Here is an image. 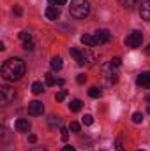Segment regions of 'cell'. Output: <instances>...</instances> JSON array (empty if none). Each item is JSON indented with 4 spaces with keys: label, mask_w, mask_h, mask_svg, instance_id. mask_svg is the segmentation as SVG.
Listing matches in <instances>:
<instances>
[{
    "label": "cell",
    "mask_w": 150,
    "mask_h": 151,
    "mask_svg": "<svg viewBox=\"0 0 150 151\" xmlns=\"http://www.w3.org/2000/svg\"><path fill=\"white\" fill-rule=\"evenodd\" d=\"M25 72H27V67L21 58H9L2 65V77L5 81H18L25 76Z\"/></svg>",
    "instance_id": "1"
},
{
    "label": "cell",
    "mask_w": 150,
    "mask_h": 151,
    "mask_svg": "<svg viewBox=\"0 0 150 151\" xmlns=\"http://www.w3.org/2000/svg\"><path fill=\"white\" fill-rule=\"evenodd\" d=\"M69 12L74 19H85L90 14V4L88 0H73L69 5Z\"/></svg>",
    "instance_id": "2"
},
{
    "label": "cell",
    "mask_w": 150,
    "mask_h": 151,
    "mask_svg": "<svg viewBox=\"0 0 150 151\" xmlns=\"http://www.w3.org/2000/svg\"><path fill=\"white\" fill-rule=\"evenodd\" d=\"M16 97H18V93H16L14 88H11V86H7V84H4V86L0 88V100H2L4 106H9L11 102H14Z\"/></svg>",
    "instance_id": "3"
},
{
    "label": "cell",
    "mask_w": 150,
    "mask_h": 151,
    "mask_svg": "<svg viewBox=\"0 0 150 151\" xmlns=\"http://www.w3.org/2000/svg\"><path fill=\"white\" fill-rule=\"evenodd\" d=\"M103 79H104V84L106 86H111L117 83V79H118V76L115 72V67H113L111 63H106V65H103Z\"/></svg>",
    "instance_id": "4"
},
{
    "label": "cell",
    "mask_w": 150,
    "mask_h": 151,
    "mask_svg": "<svg viewBox=\"0 0 150 151\" xmlns=\"http://www.w3.org/2000/svg\"><path fill=\"white\" fill-rule=\"evenodd\" d=\"M141 42H143V34L140 30H134L125 37V46L127 47H140Z\"/></svg>",
    "instance_id": "5"
},
{
    "label": "cell",
    "mask_w": 150,
    "mask_h": 151,
    "mask_svg": "<svg viewBox=\"0 0 150 151\" xmlns=\"http://www.w3.org/2000/svg\"><path fill=\"white\" fill-rule=\"evenodd\" d=\"M110 39H111V34H110L108 30H97V32L94 34V44H95V46H101V44L110 42Z\"/></svg>",
    "instance_id": "6"
},
{
    "label": "cell",
    "mask_w": 150,
    "mask_h": 151,
    "mask_svg": "<svg viewBox=\"0 0 150 151\" xmlns=\"http://www.w3.org/2000/svg\"><path fill=\"white\" fill-rule=\"evenodd\" d=\"M42 113H44V104H42V102L34 100V102L28 104V114H30V116H41Z\"/></svg>",
    "instance_id": "7"
},
{
    "label": "cell",
    "mask_w": 150,
    "mask_h": 151,
    "mask_svg": "<svg viewBox=\"0 0 150 151\" xmlns=\"http://www.w3.org/2000/svg\"><path fill=\"white\" fill-rule=\"evenodd\" d=\"M44 14H46V18H48V19L55 21V19H58V18H60V9H58L57 5H48V7H46V11H44Z\"/></svg>",
    "instance_id": "8"
},
{
    "label": "cell",
    "mask_w": 150,
    "mask_h": 151,
    "mask_svg": "<svg viewBox=\"0 0 150 151\" xmlns=\"http://www.w3.org/2000/svg\"><path fill=\"white\" fill-rule=\"evenodd\" d=\"M69 53H71V56L76 60V63H78L79 67H83V65H85V62H83V49L71 47V49H69Z\"/></svg>",
    "instance_id": "9"
},
{
    "label": "cell",
    "mask_w": 150,
    "mask_h": 151,
    "mask_svg": "<svg viewBox=\"0 0 150 151\" xmlns=\"http://www.w3.org/2000/svg\"><path fill=\"white\" fill-rule=\"evenodd\" d=\"M136 84H140L143 88H150V72H141L136 77Z\"/></svg>",
    "instance_id": "10"
},
{
    "label": "cell",
    "mask_w": 150,
    "mask_h": 151,
    "mask_svg": "<svg viewBox=\"0 0 150 151\" xmlns=\"http://www.w3.org/2000/svg\"><path fill=\"white\" fill-rule=\"evenodd\" d=\"M16 130L18 132H28L30 130V121L28 119H25V118H20V119H16Z\"/></svg>",
    "instance_id": "11"
},
{
    "label": "cell",
    "mask_w": 150,
    "mask_h": 151,
    "mask_svg": "<svg viewBox=\"0 0 150 151\" xmlns=\"http://www.w3.org/2000/svg\"><path fill=\"white\" fill-rule=\"evenodd\" d=\"M140 14H141V18H143L145 21H150V0H147V2L141 4V7H140Z\"/></svg>",
    "instance_id": "12"
},
{
    "label": "cell",
    "mask_w": 150,
    "mask_h": 151,
    "mask_svg": "<svg viewBox=\"0 0 150 151\" xmlns=\"http://www.w3.org/2000/svg\"><path fill=\"white\" fill-rule=\"evenodd\" d=\"M50 65H51V69L53 70H62V67H64V63H62V56H53L51 58V62H50Z\"/></svg>",
    "instance_id": "13"
},
{
    "label": "cell",
    "mask_w": 150,
    "mask_h": 151,
    "mask_svg": "<svg viewBox=\"0 0 150 151\" xmlns=\"http://www.w3.org/2000/svg\"><path fill=\"white\" fill-rule=\"evenodd\" d=\"M48 123H50V128H51V130H55L57 127H60V118H58V116H55V114H51V116L48 118Z\"/></svg>",
    "instance_id": "14"
},
{
    "label": "cell",
    "mask_w": 150,
    "mask_h": 151,
    "mask_svg": "<svg viewBox=\"0 0 150 151\" xmlns=\"http://www.w3.org/2000/svg\"><path fill=\"white\" fill-rule=\"evenodd\" d=\"M81 107H83V102H81V100H78V99H76V100H73V102L69 104V109H71L73 113H78V111H81Z\"/></svg>",
    "instance_id": "15"
},
{
    "label": "cell",
    "mask_w": 150,
    "mask_h": 151,
    "mask_svg": "<svg viewBox=\"0 0 150 151\" xmlns=\"http://www.w3.org/2000/svg\"><path fill=\"white\" fill-rule=\"evenodd\" d=\"M88 95H90L92 99H99V97L103 95V91H101V88H97V86H92V88L88 90Z\"/></svg>",
    "instance_id": "16"
},
{
    "label": "cell",
    "mask_w": 150,
    "mask_h": 151,
    "mask_svg": "<svg viewBox=\"0 0 150 151\" xmlns=\"http://www.w3.org/2000/svg\"><path fill=\"white\" fill-rule=\"evenodd\" d=\"M81 42L85 44V46H95L94 44V35H88V34H85V35H81Z\"/></svg>",
    "instance_id": "17"
},
{
    "label": "cell",
    "mask_w": 150,
    "mask_h": 151,
    "mask_svg": "<svg viewBox=\"0 0 150 151\" xmlns=\"http://www.w3.org/2000/svg\"><path fill=\"white\" fill-rule=\"evenodd\" d=\"M42 91H44V86H42V83H41V81H36V83L32 84V93L39 95V93H42Z\"/></svg>",
    "instance_id": "18"
},
{
    "label": "cell",
    "mask_w": 150,
    "mask_h": 151,
    "mask_svg": "<svg viewBox=\"0 0 150 151\" xmlns=\"http://www.w3.org/2000/svg\"><path fill=\"white\" fill-rule=\"evenodd\" d=\"M18 37L21 39L23 42H27V40H32V34H30V32H27V30H23V32H20V34H18Z\"/></svg>",
    "instance_id": "19"
},
{
    "label": "cell",
    "mask_w": 150,
    "mask_h": 151,
    "mask_svg": "<svg viewBox=\"0 0 150 151\" xmlns=\"http://www.w3.org/2000/svg\"><path fill=\"white\" fill-rule=\"evenodd\" d=\"M44 79H46V84H48V86H53V84L57 83V81H55V77H53V74H50V72H48V74H44Z\"/></svg>",
    "instance_id": "20"
},
{
    "label": "cell",
    "mask_w": 150,
    "mask_h": 151,
    "mask_svg": "<svg viewBox=\"0 0 150 151\" xmlns=\"http://www.w3.org/2000/svg\"><path fill=\"white\" fill-rule=\"evenodd\" d=\"M118 2H120V4H122L124 7H127V9H131L133 5H136V2H138V0H118Z\"/></svg>",
    "instance_id": "21"
},
{
    "label": "cell",
    "mask_w": 150,
    "mask_h": 151,
    "mask_svg": "<svg viewBox=\"0 0 150 151\" xmlns=\"http://www.w3.org/2000/svg\"><path fill=\"white\" fill-rule=\"evenodd\" d=\"M141 121H143V114L140 113V111L133 114V123H136V125H138V123H141Z\"/></svg>",
    "instance_id": "22"
},
{
    "label": "cell",
    "mask_w": 150,
    "mask_h": 151,
    "mask_svg": "<svg viewBox=\"0 0 150 151\" xmlns=\"http://www.w3.org/2000/svg\"><path fill=\"white\" fill-rule=\"evenodd\" d=\"M34 47H36V44H34L32 40H27V42H23V49H25V51H34Z\"/></svg>",
    "instance_id": "23"
},
{
    "label": "cell",
    "mask_w": 150,
    "mask_h": 151,
    "mask_svg": "<svg viewBox=\"0 0 150 151\" xmlns=\"http://www.w3.org/2000/svg\"><path fill=\"white\" fill-rule=\"evenodd\" d=\"M81 121H83V125H92L94 123V118H92V114H85L81 118Z\"/></svg>",
    "instance_id": "24"
},
{
    "label": "cell",
    "mask_w": 150,
    "mask_h": 151,
    "mask_svg": "<svg viewBox=\"0 0 150 151\" xmlns=\"http://www.w3.org/2000/svg\"><path fill=\"white\" fill-rule=\"evenodd\" d=\"M66 97H67V91H66V90H60V91L57 93V102H62V100H66Z\"/></svg>",
    "instance_id": "25"
},
{
    "label": "cell",
    "mask_w": 150,
    "mask_h": 151,
    "mask_svg": "<svg viewBox=\"0 0 150 151\" xmlns=\"http://www.w3.org/2000/svg\"><path fill=\"white\" fill-rule=\"evenodd\" d=\"M60 137L64 141H67L69 139V128H60Z\"/></svg>",
    "instance_id": "26"
},
{
    "label": "cell",
    "mask_w": 150,
    "mask_h": 151,
    "mask_svg": "<svg viewBox=\"0 0 150 151\" xmlns=\"http://www.w3.org/2000/svg\"><path fill=\"white\" fill-rule=\"evenodd\" d=\"M69 130H71V132H79V123L73 121V123H71V127H69Z\"/></svg>",
    "instance_id": "27"
},
{
    "label": "cell",
    "mask_w": 150,
    "mask_h": 151,
    "mask_svg": "<svg viewBox=\"0 0 150 151\" xmlns=\"http://www.w3.org/2000/svg\"><path fill=\"white\" fill-rule=\"evenodd\" d=\"M48 2H50L51 5H57V7H58V5H64L67 0H48Z\"/></svg>",
    "instance_id": "28"
},
{
    "label": "cell",
    "mask_w": 150,
    "mask_h": 151,
    "mask_svg": "<svg viewBox=\"0 0 150 151\" xmlns=\"http://www.w3.org/2000/svg\"><path fill=\"white\" fill-rule=\"evenodd\" d=\"M110 63H111L113 67H120V65H122V60H120V58H113Z\"/></svg>",
    "instance_id": "29"
},
{
    "label": "cell",
    "mask_w": 150,
    "mask_h": 151,
    "mask_svg": "<svg viewBox=\"0 0 150 151\" xmlns=\"http://www.w3.org/2000/svg\"><path fill=\"white\" fill-rule=\"evenodd\" d=\"M76 81H78V84H83V83L87 81V76H85V74H79L78 77H76Z\"/></svg>",
    "instance_id": "30"
},
{
    "label": "cell",
    "mask_w": 150,
    "mask_h": 151,
    "mask_svg": "<svg viewBox=\"0 0 150 151\" xmlns=\"http://www.w3.org/2000/svg\"><path fill=\"white\" fill-rule=\"evenodd\" d=\"M12 11H14V14H16V16H21V12H23V9H21L20 5H14V9H12Z\"/></svg>",
    "instance_id": "31"
},
{
    "label": "cell",
    "mask_w": 150,
    "mask_h": 151,
    "mask_svg": "<svg viewBox=\"0 0 150 151\" xmlns=\"http://www.w3.org/2000/svg\"><path fill=\"white\" fill-rule=\"evenodd\" d=\"M36 141H37V137H36L34 134H30V135H28V142H32V144H34Z\"/></svg>",
    "instance_id": "32"
},
{
    "label": "cell",
    "mask_w": 150,
    "mask_h": 151,
    "mask_svg": "<svg viewBox=\"0 0 150 151\" xmlns=\"http://www.w3.org/2000/svg\"><path fill=\"white\" fill-rule=\"evenodd\" d=\"M117 150H118V151H127L124 146H122V144H120V141H117Z\"/></svg>",
    "instance_id": "33"
},
{
    "label": "cell",
    "mask_w": 150,
    "mask_h": 151,
    "mask_svg": "<svg viewBox=\"0 0 150 151\" xmlns=\"http://www.w3.org/2000/svg\"><path fill=\"white\" fill-rule=\"evenodd\" d=\"M62 151H74V146H64Z\"/></svg>",
    "instance_id": "34"
},
{
    "label": "cell",
    "mask_w": 150,
    "mask_h": 151,
    "mask_svg": "<svg viewBox=\"0 0 150 151\" xmlns=\"http://www.w3.org/2000/svg\"><path fill=\"white\" fill-rule=\"evenodd\" d=\"M32 151H48V150H42V148H37V150H32Z\"/></svg>",
    "instance_id": "35"
},
{
    "label": "cell",
    "mask_w": 150,
    "mask_h": 151,
    "mask_svg": "<svg viewBox=\"0 0 150 151\" xmlns=\"http://www.w3.org/2000/svg\"><path fill=\"white\" fill-rule=\"evenodd\" d=\"M147 55L150 56V44H149V47H147Z\"/></svg>",
    "instance_id": "36"
},
{
    "label": "cell",
    "mask_w": 150,
    "mask_h": 151,
    "mask_svg": "<svg viewBox=\"0 0 150 151\" xmlns=\"http://www.w3.org/2000/svg\"><path fill=\"white\" fill-rule=\"evenodd\" d=\"M147 102H150V95H149V97H147Z\"/></svg>",
    "instance_id": "37"
},
{
    "label": "cell",
    "mask_w": 150,
    "mask_h": 151,
    "mask_svg": "<svg viewBox=\"0 0 150 151\" xmlns=\"http://www.w3.org/2000/svg\"><path fill=\"white\" fill-rule=\"evenodd\" d=\"M147 111H149V114H150V106H149V109H147Z\"/></svg>",
    "instance_id": "38"
},
{
    "label": "cell",
    "mask_w": 150,
    "mask_h": 151,
    "mask_svg": "<svg viewBox=\"0 0 150 151\" xmlns=\"http://www.w3.org/2000/svg\"><path fill=\"white\" fill-rule=\"evenodd\" d=\"M138 151H145V150H138Z\"/></svg>",
    "instance_id": "39"
}]
</instances>
